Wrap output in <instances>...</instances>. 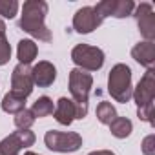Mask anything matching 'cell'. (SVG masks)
<instances>
[{
	"label": "cell",
	"mask_w": 155,
	"mask_h": 155,
	"mask_svg": "<svg viewBox=\"0 0 155 155\" xmlns=\"http://www.w3.org/2000/svg\"><path fill=\"white\" fill-rule=\"evenodd\" d=\"M2 110H4L6 113H13V115H17L18 111L26 110V99L17 97L15 93L9 91V93L4 97V101H2Z\"/></svg>",
	"instance_id": "2e32d148"
},
{
	"label": "cell",
	"mask_w": 155,
	"mask_h": 155,
	"mask_svg": "<svg viewBox=\"0 0 155 155\" xmlns=\"http://www.w3.org/2000/svg\"><path fill=\"white\" fill-rule=\"evenodd\" d=\"M37 53H38V48H37V44L33 40H20L18 42L17 55H18V62L20 64L29 66V62H33L37 58Z\"/></svg>",
	"instance_id": "9a60e30c"
},
{
	"label": "cell",
	"mask_w": 155,
	"mask_h": 155,
	"mask_svg": "<svg viewBox=\"0 0 155 155\" xmlns=\"http://www.w3.org/2000/svg\"><path fill=\"white\" fill-rule=\"evenodd\" d=\"M91 86H93V77L90 73L79 68L69 71V91L73 95V101L82 110H88V97Z\"/></svg>",
	"instance_id": "277c9868"
},
{
	"label": "cell",
	"mask_w": 155,
	"mask_h": 155,
	"mask_svg": "<svg viewBox=\"0 0 155 155\" xmlns=\"http://www.w3.org/2000/svg\"><path fill=\"white\" fill-rule=\"evenodd\" d=\"M35 142V133L29 130H18L0 140V155H18L22 148H29Z\"/></svg>",
	"instance_id": "52a82bcc"
},
{
	"label": "cell",
	"mask_w": 155,
	"mask_h": 155,
	"mask_svg": "<svg viewBox=\"0 0 155 155\" xmlns=\"http://www.w3.org/2000/svg\"><path fill=\"white\" fill-rule=\"evenodd\" d=\"M135 18H137L139 31L146 38V42H153V38H155V11H153L151 4L142 2L135 9Z\"/></svg>",
	"instance_id": "7c38bea8"
},
{
	"label": "cell",
	"mask_w": 155,
	"mask_h": 155,
	"mask_svg": "<svg viewBox=\"0 0 155 155\" xmlns=\"http://www.w3.org/2000/svg\"><path fill=\"white\" fill-rule=\"evenodd\" d=\"M33 91V77H31V68L26 64H18L13 73H11V93L17 97L28 99Z\"/></svg>",
	"instance_id": "9c48e42d"
},
{
	"label": "cell",
	"mask_w": 155,
	"mask_h": 155,
	"mask_svg": "<svg viewBox=\"0 0 155 155\" xmlns=\"http://www.w3.org/2000/svg\"><path fill=\"white\" fill-rule=\"evenodd\" d=\"M44 142L51 151H60V153H68V151H77L82 146V137L75 131H57V130H49L44 135Z\"/></svg>",
	"instance_id": "8992f818"
},
{
	"label": "cell",
	"mask_w": 155,
	"mask_h": 155,
	"mask_svg": "<svg viewBox=\"0 0 155 155\" xmlns=\"http://www.w3.org/2000/svg\"><path fill=\"white\" fill-rule=\"evenodd\" d=\"M11 58V46L6 38V24L0 18V66L8 64Z\"/></svg>",
	"instance_id": "d6986e66"
},
{
	"label": "cell",
	"mask_w": 155,
	"mask_h": 155,
	"mask_svg": "<svg viewBox=\"0 0 155 155\" xmlns=\"http://www.w3.org/2000/svg\"><path fill=\"white\" fill-rule=\"evenodd\" d=\"M53 110H55V106H53V101H51L49 97H38V99L33 102L31 113L35 115V119H37V117L40 119V117H48V115H51Z\"/></svg>",
	"instance_id": "ac0fdd59"
},
{
	"label": "cell",
	"mask_w": 155,
	"mask_h": 155,
	"mask_svg": "<svg viewBox=\"0 0 155 155\" xmlns=\"http://www.w3.org/2000/svg\"><path fill=\"white\" fill-rule=\"evenodd\" d=\"M142 153L144 155H155V137L148 135L142 140Z\"/></svg>",
	"instance_id": "603a6c76"
},
{
	"label": "cell",
	"mask_w": 155,
	"mask_h": 155,
	"mask_svg": "<svg viewBox=\"0 0 155 155\" xmlns=\"http://www.w3.org/2000/svg\"><path fill=\"white\" fill-rule=\"evenodd\" d=\"M131 120L126 119V117H117L111 124H110V131L113 137L117 139H126L130 133H131Z\"/></svg>",
	"instance_id": "e0dca14e"
},
{
	"label": "cell",
	"mask_w": 155,
	"mask_h": 155,
	"mask_svg": "<svg viewBox=\"0 0 155 155\" xmlns=\"http://www.w3.org/2000/svg\"><path fill=\"white\" fill-rule=\"evenodd\" d=\"M71 60L79 66V69L97 71L104 64V53H102V49H99L95 46L79 44V46H75L73 51H71Z\"/></svg>",
	"instance_id": "5b68a950"
},
{
	"label": "cell",
	"mask_w": 155,
	"mask_h": 155,
	"mask_svg": "<svg viewBox=\"0 0 155 155\" xmlns=\"http://www.w3.org/2000/svg\"><path fill=\"white\" fill-rule=\"evenodd\" d=\"M131 97H135L139 119L153 124V99H155V71L153 69H148L144 73V77L137 84Z\"/></svg>",
	"instance_id": "7a4b0ae2"
},
{
	"label": "cell",
	"mask_w": 155,
	"mask_h": 155,
	"mask_svg": "<svg viewBox=\"0 0 155 155\" xmlns=\"http://www.w3.org/2000/svg\"><path fill=\"white\" fill-rule=\"evenodd\" d=\"M53 115H55V120L58 124L69 126L75 119H84L88 115V110H82L75 101L62 97V99L57 101V106L53 110Z\"/></svg>",
	"instance_id": "ba28073f"
},
{
	"label": "cell",
	"mask_w": 155,
	"mask_h": 155,
	"mask_svg": "<svg viewBox=\"0 0 155 155\" xmlns=\"http://www.w3.org/2000/svg\"><path fill=\"white\" fill-rule=\"evenodd\" d=\"M18 11L17 0H0V15L4 18H13Z\"/></svg>",
	"instance_id": "7402d4cb"
},
{
	"label": "cell",
	"mask_w": 155,
	"mask_h": 155,
	"mask_svg": "<svg viewBox=\"0 0 155 155\" xmlns=\"http://www.w3.org/2000/svg\"><path fill=\"white\" fill-rule=\"evenodd\" d=\"M131 57L144 66L146 69H153L155 66V44L153 42H139L131 49Z\"/></svg>",
	"instance_id": "5bb4252c"
},
{
	"label": "cell",
	"mask_w": 155,
	"mask_h": 155,
	"mask_svg": "<svg viewBox=\"0 0 155 155\" xmlns=\"http://www.w3.org/2000/svg\"><path fill=\"white\" fill-rule=\"evenodd\" d=\"M24 155H38V153H35V151H26Z\"/></svg>",
	"instance_id": "d4e9b609"
},
{
	"label": "cell",
	"mask_w": 155,
	"mask_h": 155,
	"mask_svg": "<svg viewBox=\"0 0 155 155\" xmlns=\"http://www.w3.org/2000/svg\"><path fill=\"white\" fill-rule=\"evenodd\" d=\"M90 155H115V153L110 150H99V151H91Z\"/></svg>",
	"instance_id": "cb8c5ba5"
},
{
	"label": "cell",
	"mask_w": 155,
	"mask_h": 155,
	"mask_svg": "<svg viewBox=\"0 0 155 155\" xmlns=\"http://www.w3.org/2000/svg\"><path fill=\"white\" fill-rule=\"evenodd\" d=\"M35 122V115L31 113V110H22L15 115V126L18 130H29Z\"/></svg>",
	"instance_id": "44dd1931"
},
{
	"label": "cell",
	"mask_w": 155,
	"mask_h": 155,
	"mask_svg": "<svg viewBox=\"0 0 155 155\" xmlns=\"http://www.w3.org/2000/svg\"><path fill=\"white\" fill-rule=\"evenodd\" d=\"M97 119L102 122V124H111L115 119H117V111L115 108L111 106V102H101L97 106Z\"/></svg>",
	"instance_id": "ffe728a7"
},
{
	"label": "cell",
	"mask_w": 155,
	"mask_h": 155,
	"mask_svg": "<svg viewBox=\"0 0 155 155\" xmlns=\"http://www.w3.org/2000/svg\"><path fill=\"white\" fill-rule=\"evenodd\" d=\"M31 77H33V84H37L38 88H48L57 79V69L51 62L40 60L35 68H31Z\"/></svg>",
	"instance_id": "4fadbf2b"
},
{
	"label": "cell",
	"mask_w": 155,
	"mask_h": 155,
	"mask_svg": "<svg viewBox=\"0 0 155 155\" xmlns=\"http://www.w3.org/2000/svg\"><path fill=\"white\" fill-rule=\"evenodd\" d=\"M101 24H102V18L99 17V13L91 6H86V8L79 9L75 13V17H73V29L77 33H81V35L91 33Z\"/></svg>",
	"instance_id": "8fae6325"
},
{
	"label": "cell",
	"mask_w": 155,
	"mask_h": 155,
	"mask_svg": "<svg viewBox=\"0 0 155 155\" xmlns=\"http://www.w3.org/2000/svg\"><path fill=\"white\" fill-rule=\"evenodd\" d=\"M93 9L99 13V17L102 20L106 17L124 18V17H128V15L133 13L135 4L131 2V0H102V2H99Z\"/></svg>",
	"instance_id": "30bf717a"
},
{
	"label": "cell",
	"mask_w": 155,
	"mask_h": 155,
	"mask_svg": "<svg viewBox=\"0 0 155 155\" xmlns=\"http://www.w3.org/2000/svg\"><path fill=\"white\" fill-rule=\"evenodd\" d=\"M108 91L117 102H130L133 95L131 88V69L126 64H115L108 77Z\"/></svg>",
	"instance_id": "3957f363"
},
{
	"label": "cell",
	"mask_w": 155,
	"mask_h": 155,
	"mask_svg": "<svg viewBox=\"0 0 155 155\" xmlns=\"http://www.w3.org/2000/svg\"><path fill=\"white\" fill-rule=\"evenodd\" d=\"M46 15H48V4L44 0H28L22 6V17L18 28L42 42H49L51 33L44 24Z\"/></svg>",
	"instance_id": "6da1fadb"
}]
</instances>
